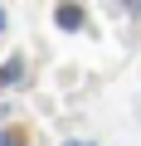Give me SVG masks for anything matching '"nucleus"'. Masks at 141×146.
<instances>
[{
	"label": "nucleus",
	"mask_w": 141,
	"mask_h": 146,
	"mask_svg": "<svg viewBox=\"0 0 141 146\" xmlns=\"http://www.w3.org/2000/svg\"><path fill=\"white\" fill-rule=\"evenodd\" d=\"M78 25H83V10L63 0V5H58V29H78Z\"/></svg>",
	"instance_id": "nucleus-1"
},
{
	"label": "nucleus",
	"mask_w": 141,
	"mask_h": 146,
	"mask_svg": "<svg viewBox=\"0 0 141 146\" xmlns=\"http://www.w3.org/2000/svg\"><path fill=\"white\" fill-rule=\"evenodd\" d=\"M0 146H24V136L20 131H0Z\"/></svg>",
	"instance_id": "nucleus-2"
},
{
	"label": "nucleus",
	"mask_w": 141,
	"mask_h": 146,
	"mask_svg": "<svg viewBox=\"0 0 141 146\" xmlns=\"http://www.w3.org/2000/svg\"><path fill=\"white\" fill-rule=\"evenodd\" d=\"M122 5H126V10H141V0H122Z\"/></svg>",
	"instance_id": "nucleus-3"
},
{
	"label": "nucleus",
	"mask_w": 141,
	"mask_h": 146,
	"mask_svg": "<svg viewBox=\"0 0 141 146\" xmlns=\"http://www.w3.org/2000/svg\"><path fill=\"white\" fill-rule=\"evenodd\" d=\"M68 146H83V141H68Z\"/></svg>",
	"instance_id": "nucleus-4"
}]
</instances>
